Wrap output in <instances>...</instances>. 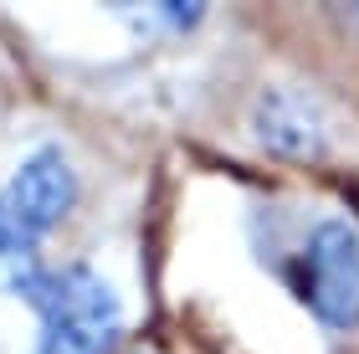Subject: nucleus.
<instances>
[{
  "label": "nucleus",
  "mask_w": 359,
  "mask_h": 354,
  "mask_svg": "<svg viewBox=\"0 0 359 354\" xmlns=\"http://www.w3.org/2000/svg\"><path fill=\"white\" fill-rule=\"evenodd\" d=\"M77 200V175L62 149H36L11 170V180L0 185V287L15 293V282L31 278L41 267L36 247L46 231L62 226V216Z\"/></svg>",
  "instance_id": "1"
},
{
  "label": "nucleus",
  "mask_w": 359,
  "mask_h": 354,
  "mask_svg": "<svg viewBox=\"0 0 359 354\" xmlns=\"http://www.w3.org/2000/svg\"><path fill=\"white\" fill-rule=\"evenodd\" d=\"M36 308V354H103L118 329V298L93 267H36L15 282Z\"/></svg>",
  "instance_id": "2"
},
{
  "label": "nucleus",
  "mask_w": 359,
  "mask_h": 354,
  "mask_svg": "<svg viewBox=\"0 0 359 354\" xmlns=\"http://www.w3.org/2000/svg\"><path fill=\"white\" fill-rule=\"evenodd\" d=\"M283 282L308 303V313L334 329L359 324V231L349 221H313L283 262Z\"/></svg>",
  "instance_id": "3"
},
{
  "label": "nucleus",
  "mask_w": 359,
  "mask_h": 354,
  "mask_svg": "<svg viewBox=\"0 0 359 354\" xmlns=\"http://www.w3.org/2000/svg\"><path fill=\"white\" fill-rule=\"evenodd\" d=\"M257 134H262V144H267L272 154L303 159L308 149H318V123H313V114H308L298 98H287V93H272V98L262 103V114H257Z\"/></svg>",
  "instance_id": "4"
}]
</instances>
